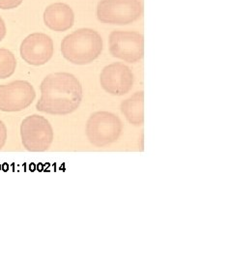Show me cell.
Instances as JSON below:
<instances>
[{
  "mask_svg": "<svg viewBox=\"0 0 232 261\" xmlns=\"http://www.w3.org/2000/svg\"><path fill=\"white\" fill-rule=\"evenodd\" d=\"M41 98L38 112L53 115H67L75 112L83 101L84 91L80 81L70 73H53L40 85Z\"/></svg>",
  "mask_w": 232,
  "mask_h": 261,
  "instance_id": "obj_1",
  "label": "cell"
},
{
  "mask_svg": "<svg viewBox=\"0 0 232 261\" xmlns=\"http://www.w3.org/2000/svg\"><path fill=\"white\" fill-rule=\"evenodd\" d=\"M102 50V37L91 28H80L67 35L61 43L62 56L75 65L90 64Z\"/></svg>",
  "mask_w": 232,
  "mask_h": 261,
  "instance_id": "obj_2",
  "label": "cell"
},
{
  "mask_svg": "<svg viewBox=\"0 0 232 261\" xmlns=\"http://www.w3.org/2000/svg\"><path fill=\"white\" fill-rule=\"evenodd\" d=\"M122 130L120 118L112 112H94L86 123V137L91 144L99 148L115 142Z\"/></svg>",
  "mask_w": 232,
  "mask_h": 261,
  "instance_id": "obj_3",
  "label": "cell"
},
{
  "mask_svg": "<svg viewBox=\"0 0 232 261\" xmlns=\"http://www.w3.org/2000/svg\"><path fill=\"white\" fill-rule=\"evenodd\" d=\"M20 138L23 147L29 152H44L50 147L55 133L46 118L33 114L21 122Z\"/></svg>",
  "mask_w": 232,
  "mask_h": 261,
  "instance_id": "obj_4",
  "label": "cell"
},
{
  "mask_svg": "<svg viewBox=\"0 0 232 261\" xmlns=\"http://www.w3.org/2000/svg\"><path fill=\"white\" fill-rule=\"evenodd\" d=\"M143 13L139 0H101L97 5V19L102 23L126 25L138 20Z\"/></svg>",
  "mask_w": 232,
  "mask_h": 261,
  "instance_id": "obj_5",
  "label": "cell"
},
{
  "mask_svg": "<svg viewBox=\"0 0 232 261\" xmlns=\"http://www.w3.org/2000/svg\"><path fill=\"white\" fill-rule=\"evenodd\" d=\"M110 51L128 63H137L144 56V38L135 31H112L110 35Z\"/></svg>",
  "mask_w": 232,
  "mask_h": 261,
  "instance_id": "obj_6",
  "label": "cell"
},
{
  "mask_svg": "<svg viewBox=\"0 0 232 261\" xmlns=\"http://www.w3.org/2000/svg\"><path fill=\"white\" fill-rule=\"evenodd\" d=\"M36 92L33 85L27 81H15L0 85V111L21 112L35 100Z\"/></svg>",
  "mask_w": 232,
  "mask_h": 261,
  "instance_id": "obj_7",
  "label": "cell"
},
{
  "mask_svg": "<svg viewBox=\"0 0 232 261\" xmlns=\"http://www.w3.org/2000/svg\"><path fill=\"white\" fill-rule=\"evenodd\" d=\"M19 51L21 58L29 65H45L54 56L55 45L48 35L36 32L22 41Z\"/></svg>",
  "mask_w": 232,
  "mask_h": 261,
  "instance_id": "obj_8",
  "label": "cell"
},
{
  "mask_svg": "<svg viewBox=\"0 0 232 261\" xmlns=\"http://www.w3.org/2000/svg\"><path fill=\"white\" fill-rule=\"evenodd\" d=\"M100 84L108 93L123 96L129 93L133 88L134 74L128 66L119 62L112 63L102 69Z\"/></svg>",
  "mask_w": 232,
  "mask_h": 261,
  "instance_id": "obj_9",
  "label": "cell"
},
{
  "mask_svg": "<svg viewBox=\"0 0 232 261\" xmlns=\"http://www.w3.org/2000/svg\"><path fill=\"white\" fill-rule=\"evenodd\" d=\"M44 21L49 29L56 32H64L74 25V11L65 3L50 4L44 12Z\"/></svg>",
  "mask_w": 232,
  "mask_h": 261,
  "instance_id": "obj_10",
  "label": "cell"
},
{
  "mask_svg": "<svg viewBox=\"0 0 232 261\" xmlns=\"http://www.w3.org/2000/svg\"><path fill=\"white\" fill-rule=\"evenodd\" d=\"M120 110L130 124L141 126L144 122V92H137L123 101Z\"/></svg>",
  "mask_w": 232,
  "mask_h": 261,
  "instance_id": "obj_11",
  "label": "cell"
},
{
  "mask_svg": "<svg viewBox=\"0 0 232 261\" xmlns=\"http://www.w3.org/2000/svg\"><path fill=\"white\" fill-rule=\"evenodd\" d=\"M17 68V59L14 54L7 48H0V80L8 79Z\"/></svg>",
  "mask_w": 232,
  "mask_h": 261,
  "instance_id": "obj_12",
  "label": "cell"
},
{
  "mask_svg": "<svg viewBox=\"0 0 232 261\" xmlns=\"http://www.w3.org/2000/svg\"><path fill=\"white\" fill-rule=\"evenodd\" d=\"M23 0H0V9L11 10L19 7Z\"/></svg>",
  "mask_w": 232,
  "mask_h": 261,
  "instance_id": "obj_13",
  "label": "cell"
},
{
  "mask_svg": "<svg viewBox=\"0 0 232 261\" xmlns=\"http://www.w3.org/2000/svg\"><path fill=\"white\" fill-rule=\"evenodd\" d=\"M8 138V132H7V127L4 124V122L0 120V150L2 149L7 141Z\"/></svg>",
  "mask_w": 232,
  "mask_h": 261,
  "instance_id": "obj_14",
  "label": "cell"
},
{
  "mask_svg": "<svg viewBox=\"0 0 232 261\" xmlns=\"http://www.w3.org/2000/svg\"><path fill=\"white\" fill-rule=\"evenodd\" d=\"M7 33V29H6V24L4 22L3 19L0 17V42L5 38Z\"/></svg>",
  "mask_w": 232,
  "mask_h": 261,
  "instance_id": "obj_15",
  "label": "cell"
}]
</instances>
